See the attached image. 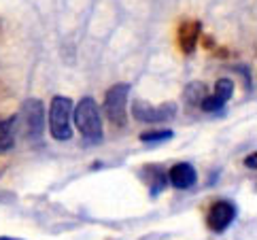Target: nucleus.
I'll list each match as a JSON object with an SVG mask.
<instances>
[{"mask_svg": "<svg viewBox=\"0 0 257 240\" xmlns=\"http://www.w3.org/2000/svg\"><path fill=\"white\" fill-rule=\"evenodd\" d=\"M244 164H246V166H249V168L253 170V168H255V155L251 153V155H249V158H246V160H244Z\"/></svg>", "mask_w": 257, "mask_h": 240, "instance_id": "4468645a", "label": "nucleus"}, {"mask_svg": "<svg viewBox=\"0 0 257 240\" xmlns=\"http://www.w3.org/2000/svg\"><path fill=\"white\" fill-rule=\"evenodd\" d=\"M234 96V81L232 79H217L213 94H208L204 100H202L200 108L206 110V113H219L221 108H225V104L229 102V98Z\"/></svg>", "mask_w": 257, "mask_h": 240, "instance_id": "0eeeda50", "label": "nucleus"}, {"mask_svg": "<svg viewBox=\"0 0 257 240\" xmlns=\"http://www.w3.org/2000/svg\"><path fill=\"white\" fill-rule=\"evenodd\" d=\"M166 174H168V183L174 189H189V187H194L198 181V172L189 162L174 164Z\"/></svg>", "mask_w": 257, "mask_h": 240, "instance_id": "6e6552de", "label": "nucleus"}, {"mask_svg": "<svg viewBox=\"0 0 257 240\" xmlns=\"http://www.w3.org/2000/svg\"><path fill=\"white\" fill-rule=\"evenodd\" d=\"M132 115L134 119H139L143 124H164V122H170L177 115V106L172 102L166 104H160V106H153L145 100H136L132 104Z\"/></svg>", "mask_w": 257, "mask_h": 240, "instance_id": "39448f33", "label": "nucleus"}, {"mask_svg": "<svg viewBox=\"0 0 257 240\" xmlns=\"http://www.w3.org/2000/svg\"><path fill=\"white\" fill-rule=\"evenodd\" d=\"M15 122H20V132L24 134L26 141L39 143L45 132V106L39 98H28L20 108V117H15Z\"/></svg>", "mask_w": 257, "mask_h": 240, "instance_id": "f03ea898", "label": "nucleus"}, {"mask_svg": "<svg viewBox=\"0 0 257 240\" xmlns=\"http://www.w3.org/2000/svg\"><path fill=\"white\" fill-rule=\"evenodd\" d=\"M174 136L172 130H151V132H143L141 134V143L145 145H162L170 141V138Z\"/></svg>", "mask_w": 257, "mask_h": 240, "instance_id": "ddd939ff", "label": "nucleus"}, {"mask_svg": "<svg viewBox=\"0 0 257 240\" xmlns=\"http://www.w3.org/2000/svg\"><path fill=\"white\" fill-rule=\"evenodd\" d=\"M236 215H238V208L232 200H217L208 208L206 223L215 234H223L225 229L234 223Z\"/></svg>", "mask_w": 257, "mask_h": 240, "instance_id": "423d86ee", "label": "nucleus"}, {"mask_svg": "<svg viewBox=\"0 0 257 240\" xmlns=\"http://www.w3.org/2000/svg\"><path fill=\"white\" fill-rule=\"evenodd\" d=\"M127 96L130 83H115L104 94V113L115 128H123L127 124Z\"/></svg>", "mask_w": 257, "mask_h": 240, "instance_id": "20e7f679", "label": "nucleus"}, {"mask_svg": "<svg viewBox=\"0 0 257 240\" xmlns=\"http://www.w3.org/2000/svg\"><path fill=\"white\" fill-rule=\"evenodd\" d=\"M200 32H202V24L200 22H183L179 26V47L185 55H191L196 51V45H198V39H200Z\"/></svg>", "mask_w": 257, "mask_h": 240, "instance_id": "1a4fd4ad", "label": "nucleus"}, {"mask_svg": "<svg viewBox=\"0 0 257 240\" xmlns=\"http://www.w3.org/2000/svg\"><path fill=\"white\" fill-rule=\"evenodd\" d=\"M143 179L147 181V187H149L151 198L160 196L164 191V187L168 185V174L164 172L162 166H145L143 168Z\"/></svg>", "mask_w": 257, "mask_h": 240, "instance_id": "9d476101", "label": "nucleus"}, {"mask_svg": "<svg viewBox=\"0 0 257 240\" xmlns=\"http://www.w3.org/2000/svg\"><path fill=\"white\" fill-rule=\"evenodd\" d=\"M15 117L0 119V153H7L15 147Z\"/></svg>", "mask_w": 257, "mask_h": 240, "instance_id": "9b49d317", "label": "nucleus"}, {"mask_svg": "<svg viewBox=\"0 0 257 240\" xmlns=\"http://www.w3.org/2000/svg\"><path fill=\"white\" fill-rule=\"evenodd\" d=\"M72 100L66 96H53L49 106V132L60 143H66L72 138Z\"/></svg>", "mask_w": 257, "mask_h": 240, "instance_id": "7ed1b4c3", "label": "nucleus"}, {"mask_svg": "<svg viewBox=\"0 0 257 240\" xmlns=\"http://www.w3.org/2000/svg\"><path fill=\"white\" fill-rule=\"evenodd\" d=\"M206 96H208V87L202 81H191L185 87V91H183V98H185V102L189 106H200Z\"/></svg>", "mask_w": 257, "mask_h": 240, "instance_id": "f8f14e48", "label": "nucleus"}, {"mask_svg": "<svg viewBox=\"0 0 257 240\" xmlns=\"http://www.w3.org/2000/svg\"><path fill=\"white\" fill-rule=\"evenodd\" d=\"M0 240H24V238H15V236H0Z\"/></svg>", "mask_w": 257, "mask_h": 240, "instance_id": "2eb2a0df", "label": "nucleus"}, {"mask_svg": "<svg viewBox=\"0 0 257 240\" xmlns=\"http://www.w3.org/2000/svg\"><path fill=\"white\" fill-rule=\"evenodd\" d=\"M72 117H75V126L85 143H89V145L102 143V136H104L102 117H100V108L94 98H89V96L81 98L79 102L72 106Z\"/></svg>", "mask_w": 257, "mask_h": 240, "instance_id": "f257e3e1", "label": "nucleus"}]
</instances>
